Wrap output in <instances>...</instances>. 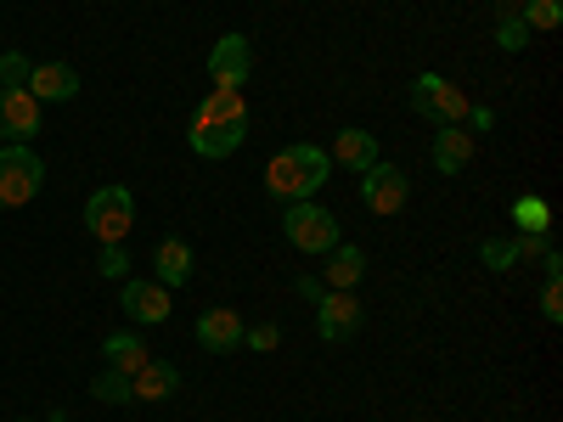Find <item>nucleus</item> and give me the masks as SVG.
Wrapping results in <instances>:
<instances>
[{"mask_svg": "<svg viewBox=\"0 0 563 422\" xmlns=\"http://www.w3.org/2000/svg\"><path fill=\"white\" fill-rule=\"evenodd\" d=\"M23 90H29L34 102H74L79 97V74L68 63H34Z\"/></svg>", "mask_w": 563, "mask_h": 422, "instance_id": "13", "label": "nucleus"}, {"mask_svg": "<svg viewBox=\"0 0 563 422\" xmlns=\"http://www.w3.org/2000/svg\"><path fill=\"white\" fill-rule=\"evenodd\" d=\"M45 186V164L34 147H18V141H7L0 147V209H23L40 198Z\"/></svg>", "mask_w": 563, "mask_h": 422, "instance_id": "2", "label": "nucleus"}, {"mask_svg": "<svg viewBox=\"0 0 563 422\" xmlns=\"http://www.w3.org/2000/svg\"><path fill=\"white\" fill-rule=\"evenodd\" d=\"M102 355H108V366H113V371H124V378H135V371L153 360V355H147V344H141L135 333H108V338H102Z\"/></svg>", "mask_w": 563, "mask_h": 422, "instance_id": "19", "label": "nucleus"}, {"mask_svg": "<svg viewBox=\"0 0 563 422\" xmlns=\"http://www.w3.org/2000/svg\"><path fill=\"white\" fill-rule=\"evenodd\" d=\"M130 225H135L130 186H97V192H90V203H85V231H90L97 243H124Z\"/></svg>", "mask_w": 563, "mask_h": 422, "instance_id": "4", "label": "nucleus"}, {"mask_svg": "<svg viewBox=\"0 0 563 422\" xmlns=\"http://www.w3.org/2000/svg\"><path fill=\"white\" fill-rule=\"evenodd\" d=\"M519 18L530 34H552L563 23V0H519Z\"/></svg>", "mask_w": 563, "mask_h": 422, "instance_id": "22", "label": "nucleus"}, {"mask_svg": "<svg viewBox=\"0 0 563 422\" xmlns=\"http://www.w3.org/2000/svg\"><path fill=\"white\" fill-rule=\"evenodd\" d=\"M282 237H288L299 254H333L339 248V214L321 209V203H288Z\"/></svg>", "mask_w": 563, "mask_h": 422, "instance_id": "3", "label": "nucleus"}, {"mask_svg": "<svg viewBox=\"0 0 563 422\" xmlns=\"http://www.w3.org/2000/svg\"><path fill=\"white\" fill-rule=\"evenodd\" d=\"M153 270H158L164 288H186V281H192V243L164 237V243L153 248Z\"/></svg>", "mask_w": 563, "mask_h": 422, "instance_id": "16", "label": "nucleus"}, {"mask_svg": "<svg viewBox=\"0 0 563 422\" xmlns=\"http://www.w3.org/2000/svg\"><path fill=\"white\" fill-rule=\"evenodd\" d=\"M45 130V119H40V102L29 97L23 85H0V135L7 141H18V147H29V141Z\"/></svg>", "mask_w": 563, "mask_h": 422, "instance_id": "8", "label": "nucleus"}, {"mask_svg": "<svg viewBox=\"0 0 563 422\" xmlns=\"http://www.w3.org/2000/svg\"><path fill=\"white\" fill-rule=\"evenodd\" d=\"M45 422H68V417H63V411H52V417H45Z\"/></svg>", "mask_w": 563, "mask_h": 422, "instance_id": "32", "label": "nucleus"}, {"mask_svg": "<svg viewBox=\"0 0 563 422\" xmlns=\"http://www.w3.org/2000/svg\"><path fill=\"white\" fill-rule=\"evenodd\" d=\"M406 198H411L406 169H395V164H372V169L361 175V203H366L372 214H400Z\"/></svg>", "mask_w": 563, "mask_h": 422, "instance_id": "7", "label": "nucleus"}, {"mask_svg": "<svg viewBox=\"0 0 563 422\" xmlns=\"http://www.w3.org/2000/svg\"><path fill=\"white\" fill-rule=\"evenodd\" d=\"M496 45H501V52H525V45H530V29H525V18H519V0H501V29H496Z\"/></svg>", "mask_w": 563, "mask_h": 422, "instance_id": "23", "label": "nucleus"}, {"mask_svg": "<svg viewBox=\"0 0 563 422\" xmlns=\"http://www.w3.org/2000/svg\"><path fill=\"white\" fill-rule=\"evenodd\" d=\"M333 164H344V169H355V175H366L372 164H384L378 158V135L372 130H339L333 135V153H327Z\"/></svg>", "mask_w": 563, "mask_h": 422, "instance_id": "15", "label": "nucleus"}, {"mask_svg": "<svg viewBox=\"0 0 563 422\" xmlns=\"http://www.w3.org/2000/svg\"><path fill=\"white\" fill-rule=\"evenodd\" d=\"M29 57L23 52H7V57H0V85H29Z\"/></svg>", "mask_w": 563, "mask_h": 422, "instance_id": "28", "label": "nucleus"}, {"mask_svg": "<svg viewBox=\"0 0 563 422\" xmlns=\"http://www.w3.org/2000/svg\"><path fill=\"white\" fill-rule=\"evenodd\" d=\"M429 153H434V169L440 175H462L467 164H474V135H467L462 124H440Z\"/></svg>", "mask_w": 563, "mask_h": 422, "instance_id": "14", "label": "nucleus"}, {"mask_svg": "<svg viewBox=\"0 0 563 422\" xmlns=\"http://www.w3.org/2000/svg\"><path fill=\"white\" fill-rule=\"evenodd\" d=\"M90 395H97L102 406H130V378H124V371H113V366H108L102 378L90 384Z\"/></svg>", "mask_w": 563, "mask_h": 422, "instance_id": "24", "label": "nucleus"}, {"mask_svg": "<svg viewBox=\"0 0 563 422\" xmlns=\"http://www.w3.org/2000/svg\"><path fill=\"white\" fill-rule=\"evenodd\" d=\"M411 113H422L429 124H462L467 119V97L440 74H417L411 79Z\"/></svg>", "mask_w": 563, "mask_h": 422, "instance_id": "5", "label": "nucleus"}, {"mask_svg": "<svg viewBox=\"0 0 563 422\" xmlns=\"http://www.w3.org/2000/svg\"><path fill=\"white\" fill-rule=\"evenodd\" d=\"M479 259H485V270H512V265H519V254H512V243H496V237H485L479 243Z\"/></svg>", "mask_w": 563, "mask_h": 422, "instance_id": "25", "label": "nucleus"}, {"mask_svg": "<svg viewBox=\"0 0 563 422\" xmlns=\"http://www.w3.org/2000/svg\"><path fill=\"white\" fill-rule=\"evenodd\" d=\"M97 270H102V276H113V281H119V276H130V254H124V243H102Z\"/></svg>", "mask_w": 563, "mask_h": 422, "instance_id": "27", "label": "nucleus"}, {"mask_svg": "<svg viewBox=\"0 0 563 422\" xmlns=\"http://www.w3.org/2000/svg\"><path fill=\"white\" fill-rule=\"evenodd\" d=\"M198 119H214V124H243L249 130V97L243 90H209Z\"/></svg>", "mask_w": 563, "mask_h": 422, "instance_id": "20", "label": "nucleus"}, {"mask_svg": "<svg viewBox=\"0 0 563 422\" xmlns=\"http://www.w3.org/2000/svg\"><path fill=\"white\" fill-rule=\"evenodd\" d=\"M198 344L209 355H231V349H243V315L231 310V304H214L198 315Z\"/></svg>", "mask_w": 563, "mask_h": 422, "instance_id": "11", "label": "nucleus"}, {"mask_svg": "<svg viewBox=\"0 0 563 422\" xmlns=\"http://www.w3.org/2000/svg\"><path fill=\"white\" fill-rule=\"evenodd\" d=\"M119 304H124V315H130V321H141V326H158V321H169V310H175L164 281H130V276H124Z\"/></svg>", "mask_w": 563, "mask_h": 422, "instance_id": "10", "label": "nucleus"}, {"mask_svg": "<svg viewBox=\"0 0 563 422\" xmlns=\"http://www.w3.org/2000/svg\"><path fill=\"white\" fill-rule=\"evenodd\" d=\"M316 333H321L327 344L355 338V333H361V304H355V293H321V299H316Z\"/></svg>", "mask_w": 563, "mask_h": 422, "instance_id": "9", "label": "nucleus"}, {"mask_svg": "<svg viewBox=\"0 0 563 422\" xmlns=\"http://www.w3.org/2000/svg\"><path fill=\"white\" fill-rule=\"evenodd\" d=\"M23 422H34V417H23Z\"/></svg>", "mask_w": 563, "mask_h": 422, "instance_id": "33", "label": "nucleus"}, {"mask_svg": "<svg viewBox=\"0 0 563 422\" xmlns=\"http://www.w3.org/2000/svg\"><path fill=\"white\" fill-rule=\"evenodd\" d=\"M186 147H192L198 158H231V153L243 147V124H214V119H198V113H192Z\"/></svg>", "mask_w": 563, "mask_h": 422, "instance_id": "12", "label": "nucleus"}, {"mask_svg": "<svg viewBox=\"0 0 563 422\" xmlns=\"http://www.w3.org/2000/svg\"><path fill=\"white\" fill-rule=\"evenodd\" d=\"M512 225L519 231H530V237H547V225H552V209H547V198H536V192H525V198H512Z\"/></svg>", "mask_w": 563, "mask_h": 422, "instance_id": "21", "label": "nucleus"}, {"mask_svg": "<svg viewBox=\"0 0 563 422\" xmlns=\"http://www.w3.org/2000/svg\"><path fill=\"white\" fill-rule=\"evenodd\" d=\"M175 389H180V371H175L169 360H147V366L130 378V400H169Z\"/></svg>", "mask_w": 563, "mask_h": 422, "instance_id": "18", "label": "nucleus"}, {"mask_svg": "<svg viewBox=\"0 0 563 422\" xmlns=\"http://www.w3.org/2000/svg\"><path fill=\"white\" fill-rule=\"evenodd\" d=\"M209 79H214V90H243L254 79V45H249V34H220L214 40Z\"/></svg>", "mask_w": 563, "mask_h": 422, "instance_id": "6", "label": "nucleus"}, {"mask_svg": "<svg viewBox=\"0 0 563 422\" xmlns=\"http://www.w3.org/2000/svg\"><path fill=\"white\" fill-rule=\"evenodd\" d=\"M361 276H366V254H361L355 243H339L333 259L321 265V281H327L333 293H355V281H361Z\"/></svg>", "mask_w": 563, "mask_h": 422, "instance_id": "17", "label": "nucleus"}, {"mask_svg": "<svg viewBox=\"0 0 563 422\" xmlns=\"http://www.w3.org/2000/svg\"><path fill=\"white\" fill-rule=\"evenodd\" d=\"M327 175H333V158L321 147H310V141H294V147H282L265 164V192L282 198V203H310L327 186Z\"/></svg>", "mask_w": 563, "mask_h": 422, "instance_id": "1", "label": "nucleus"}, {"mask_svg": "<svg viewBox=\"0 0 563 422\" xmlns=\"http://www.w3.org/2000/svg\"><path fill=\"white\" fill-rule=\"evenodd\" d=\"M276 344H282V326H276V321L243 326V349H260V355H265V349H276Z\"/></svg>", "mask_w": 563, "mask_h": 422, "instance_id": "26", "label": "nucleus"}, {"mask_svg": "<svg viewBox=\"0 0 563 422\" xmlns=\"http://www.w3.org/2000/svg\"><path fill=\"white\" fill-rule=\"evenodd\" d=\"M294 288H299V299H310V304H316V299H321V293H327V281H321V276H310V270H305V276H299V281H294Z\"/></svg>", "mask_w": 563, "mask_h": 422, "instance_id": "31", "label": "nucleus"}, {"mask_svg": "<svg viewBox=\"0 0 563 422\" xmlns=\"http://www.w3.org/2000/svg\"><path fill=\"white\" fill-rule=\"evenodd\" d=\"M541 315H547V321H563V276H547V288H541Z\"/></svg>", "mask_w": 563, "mask_h": 422, "instance_id": "29", "label": "nucleus"}, {"mask_svg": "<svg viewBox=\"0 0 563 422\" xmlns=\"http://www.w3.org/2000/svg\"><path fill=\"white\" fill-rule=\"evenodd\" d=\"M462 130H467V135H490V130H496V113H490L485 102H467V119H462Z\"/></svg>", "mask_w": 563, "mask_h": 422, "instance_id": "30", "label": "nucleus"}]
</instances>
